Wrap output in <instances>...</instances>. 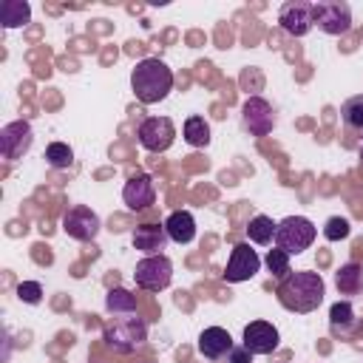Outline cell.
<instances>
[{
    "label": "cell",
    "mask_w": 363,
    "mask_h": 363,
    "mask_svg": "<svg viewBox=\"0 0 363 363\" xmlns=\"http://www.w3.org/2000/svg\"><path fill=\"white\" fill-rule=\"evenodd\" d=\"M130 88L142 105H156L173 91V71L159 57H147L130 71Z\"/></svg>",
    "instance_id": "7a4b0ae2"
},
{
    "label": "cell",
    "mask_w": 363,
    "mask_h": 363,
    "mask_svg": "<svg viewBox=\"0 0 363 363\" xmlns=\"http://www.w3.org/2000/svg\"><path fill=\"white\" fill-rule=\"evenodd\" d=\"M349 233H352V227H349V221L340 218V216H332V218L323 224V238H326V241H343V238H349Z\"/></svg>",
    "instance_id": "4316f807"
},
{
    "label": "cell",
    "mask_w": 363,
    "mask_h": 363,
    "mask_svg": "<svg viewBox=\"0 0 363 363\" xmlns=\"http://www.w3.org/2000/svg\"><path fill=\"white\" fill-rule=\"evenodd\" d=\"M31 20V6L26 0H3L0 3V23L3 28H20Z\"/></svg>",
    "instance_id": "d6986e66"
},
{
    "label": "cell",
    "mask_w": 363,
    "mask_h": 363,
    "mask_svg": "<svg viewBox=\"0 0 363 363\" xmlns=\"http://www.w3.org/2000/svg\"><path fill=\"white\" fill-rule=\"evenodd\" d=\"M122 201L128 204V210H147L153 201H156V187H153V179L147 173H136L125 182L122 187Z\"/></svg>",
    "instance_id": "5bb4252c"
},
{
    "label": "cell",
    "mask_w": 363,
    "mask_h": 363,
    "mask_svg": "<svg viewBox=\"0 0 363 363\" xmlns=\"http://www.w3.org/2000/svg\"><path fill=\"white\" fill-rule=\"evenodd\" d=\"M275 227L278 224L269 216H252L247 224V235L252 244H269V241H275Z\"/></svg>",
    "instance_id": "44dd1931"
},
{
    "label": "cell",
    "mask_w": 363,
    "mask_h": 363,
    "mask_svg": "<svg viewBox=\"0 0 363 363\" xmlns=\"http://www.w3.org/2000/svg\"><path fill=\"white\" fill-rule=\"evenodd\" d=\"M167 230L159 224H139L133 230V247L147 252V255H162V250L167 247Z\"/></svg>",
    "instance_id": "2e32d148"
},
{
    "label": "cell",
    "mask_w": 363,
    "mask_h": 363,
    "mask_svg": "<svg viewBox=\"0 0 363 363\" xmlns=\"http://www.w3.org/2000/svg\"><path fill=\"white\" fill-rule=\"evenodd\" d=\"M278 343H281V335L272 323L252 320V323L244 326V343L241 346H247L252 354H272L278 349Z\"/></svg>",
    "instance_id": "4fadbf2b"
},
{
    "label": "cell",
    "mask_w": 363,
    "mask_h": 363,
    "mask_svg": "<svg viewBox=\"0 0 363 363\" xmlns=\"http://www.w3.org/2000/svg\"><path fill=\"white\" fill-rule=\"evenodd\" d=\"M17 298H20L23 303H40V301H43V286H40L37 281H23V284L17 286Z\"/></svg>",
    "instance_id": "83f0119b"
},
{
    "label": "cell",
    "mask_w": 363,
    "mask_h": 363,
    "mask_svg": "<svg viewBox=\"0 0 363 363\" xmlns=\"http://www.w3.org/2000/svg\"><path fill=\"white\" fill-rule=\"evenodd\" d=\"M99 227H102L99 224V216L91 207H82V204L71 207L65 213V218H62V230L71 238H77V241H94L99 235Z\"/></svg>",
    "instance_id": "8fae6325"
},
{
    "label": "cell",
    "mask_w": 363,
    "mask_h": 363,
    "mask_svg": "<svg viewBox=\"0 0 363 363\" xmlns=\"http://www.w3.org/2000/svg\"><path fill=\"white\" fill-rule=\"evenodd\" d=\"M31 142H34V130H31V125L26 119L9 122L0 130V150H3V159H9V162H14L23 153H28Z\"/></svg>",
    "instance_id": "ba28073f"
},
{
    "label": "cell",
    "mask_w": 363,
    "mask_h": 363,
    "mask_svg": "<svg viewBox=\"0 0 363 363\" xmlns=\"http://www.w3.org/2000/svg\"><path fill=\"white\" fill-rule=\"evenodd\" d=\"M45 162H48L51 167H57V170H65V167L74 164V150H71L65 142H51V145L45 147Z\"/></svg>",
    "instance_id": "d4e9b609"
},
{
    "label": "cell",
    "mask_w": 363,
    "mask_h": 363,
    "mask_svg": "<svg viewBox=\"0 0 363 363\" xmlns=\"http://www.w3.org/2000/svg\"><path fill=\"white\" fill-rule=\"evenodd\" d=\"M267 269L275 275V278H286L292 269H289V255L284 252V250H269L267 252Z\"/></svg>",
    "instance_id": "484cf974"
},
{
    "label": "cell",
    "mask_w": 363,
    "mask_h": 363,
    "mask_svg": "<svg viewBox=\"0 0 363 363\" xmlns=\"http://www.w3.org/2000/svg\"><path fill=\"white\" fill-rule=\"evenodd\" d=\"M278 23L286 34L292 37H303L312 31L315 26V14H312V3H303V0H289L281 6V14H278Z\"/></svg>",
    "instance_id": "9c48e42d"
},
{
    "label": "cell",
    "mask_w": 363,
    "mask_h": 363,
    "mask_svg": "<svg viewBox=\"0 0 363 363\" xmlns=\"http://www.w3.org/2000/svg\"><path fill=\"white\" fill-rule=\"evenodd\" d=\"M133 281L136 286L147 289V292H159V289H167L170 281H173V264L167 255H147L136 264L133 269Z\"/></svg>",
    "instance_id": "5b68a950"
},
{
    "label": "cell",
    "mask_w": 363,
    "mask_h": 363,
    "mask_svg": "<svg viewBox=\"0 0 363 363\" xmlns=\"http://www.w3.org/2000/svg\"><path fill=\"white\" fill-rule=\"evenodd\" d=\"M184 142L187 145H193V147H204V145H210V125L204 122V116H190L187 122H184Z\"/></svg>",
    "instance_id": "7402d4cb"
},
{
    "label": "cell",
    "mask_w": 363,
    "mask_h": 363,
    "mask_svg": "<svg viewBox=\"0 0 363 363\" xmlns=\"http://www.w3.org/2000/svg\"><path fill=\"white\" fill-rule=\"evenodd\" d=\"M360 159H363V142H360Z\"/></svg>",
    "instance_id": "f546056e"
},
{
    "label": "cell",
    "mask_w": 363,
    "mask_h": 363,
    "mask_svg": "<svg viewBox=\"0 0 363 363\" xmlns=\"http://www.w3.org/2000/svg\"><path fill=\"white\" fill-rule=\"evenodd\" d=\"M312 14H315V23L320 31L332 34V37H340L352 28V9L340 0H320V3H312Z\"/></svg>",
    "instance_id": "8992f818"
},
{
    "label": "cell",
    "mask_w": 363,
    "mask_h": 363,
    "mask_svg": "<svg viewBox=\"0 0 363 363\" xmlns=\"http://www.w3.org/2000/svg\"><path fill=\"white\" fill-rule=\"evenodd\" d=\"M329 323H332V329L335 332H352L354 329V309H352V303L349 301H337V303H332V309H329Z\"/></svg>",
    "instance_id": "603a6c76"
},
{
    "label": "cell",
    "mask_w": 363,
    "mask_h": 363,
    "mask_svg": "<svg viewBox=\"0 0 363 363\" xmlns=\"http://www.w3.org/2000/svg\"><path fill=\"white\" fill-rule=\"evenodd\" d=\"M230 363H252V352H250L247 346H233Z\"/></svg>",
    "instance_id": "f1b7e54d"
},
{
    "label": "cell",
    "mask_w": 363,
    "mask_h": 363,
    "mask_svg": "<svg viewBox=\"0 0 363 363\" xmlns=\"http://www.w3.org/2000/svg\"><path fill=\"white\" fill-rule=\"evenodd\" d=\"M323 295H326L323 278L318 272H309V269L289 272L278 284V301L289 312H301V315L312 312V309H318L323 303Z\"/></svg>",
    "instance_id": "6da1fadb"
},
{
    "label": "cell",
    "mask_w": 363,
    "mask_h": 363,
    "mask_svg": "<svg viewBox=\"0 0 363 363\" xmlns=\"http://www.w3.org/2000/svg\"><path fill=\"white\" fill-rule=\"evenodd\" d=\"M241 125L252 133V136H267L275 128V113L272 105L261 96H250L241 108Z\"/></svg>",
    "instance_id": "30bf717a"
},
{
    "label": "cell",
    "mask_w": 363,
    "mask_h": 363,
    "mask_svg": "<svg viewBox=\"0 0 363 363\" xmlns=\"http://www.w3.org/2000/svg\"><path fill=\"white\" fill-rule=\"evenodd\" d=\"M258 267H261L258 252L250 244H235L230 252V261L224 267V278L230 284H241V281H250L258 272Z\"/></svg>",
    "instance_id": "7c38bea8"
},
{
    "label": "cell",
    "mask_w": 363,
    "mask_h": 363,
    "mask_svg": "<svg viewBox=\"0 0 363 363\" xmlns=\"http://www.w3.org/2000/svg\"><path fill=\"white\" fill-rule=\"evenodd\" d=\"M105 309L113 315H130V312H136V295L122 289V286H113L105 295Z\"/></svg>",
    "instance_id": "ffe728a7"
},
{
    "label": "cell",
    "mask_w": 363,
    "mask_h": 363,
    "mask_svg": "<svg viewBox=\"0 0 363 363\" xmlns=\"http://www.w3.org/2000/svg\"><path fill=\"white\" fill-rule=\"evenodd\" d=\"M162 227L167 230V238L176 244H190L196 238V218L187 210H173Z\"/></svg>",
    "instance_id": "e0dca14e"
},
{
    "label": "cell",
    "mask_w": 363,
    "mask_h": 363,
    "mask_svg": "<svg viewBox=\"0 0 363 363\" xmlns=\"http://www.w3.org/2000/svg\"><path fill=\"white\" fill-rule=\"evenodd\" d=\"M136 136H139V145H142L145 150L162 153V150H167V147L173 145V139H176V125H173L170 116H150V119H145V122L139 125Z\"/></svg>",
    "instance_id": "52a82bcc"
},
{
    "label": "cell",
    "mask_w": 363,
    "mask_h": 363,
    "mask_svg": "<svg viewBox=\"0 0 363 363\" xmlns=\"http://www.w3.org/2000/svg\"><path fill=\"white\" fill-rule=\"evenodd\" d=\"M233 352V337L227 329L221 326H207L201 335H199V354H204L207 360H218L224 354Z\"/></svg>",
    "instance_id": "9a60e30c"
},
{
    "label": "cell",
    "mask_w": 363,
    "mask_h": 363,
    "mask_svg": "<svg viewBox=\"0 0 363 363\" xmlns=\"http://www.w3.org/2000/svg\"><path fill=\"white\" fill-rule=\"evenodd\" d=\"M102 340L113 349V352H136L145 346L147 340V323L139 318V315H122V318H111L105 326H102Z\"/></svg>",
    "instance_id": "3957f363"
},
{
    "label": "cell",
    "mask_w": 363,
    "mask_h": 363,
    "mask_svg": "<svg viewBox=\"0 0 363 363\" xmlns=\"http://www.w3.org/2000/svg\"><path fill=\"white\" fill-rule=\"evenodd\" d=\"M315 235H318V230L306 216H286L275 227V247L284 250L286 255H298L312 247Z\"/></svg>",
    "instance_id": "277c9868"
},
{
    "label": "cell",
    "mask_w": 363,
    "mask_h": 363,
    "mask_svg": "<svg viewBox=\"0 0 363 363\" xmlns=\"http://www.w3.org/2000/svg\"><path fill=\"white\" fill-rule=\"evenodd\" d=\"M335 286L340 295H360L363 292V264L349 261L335 272Z\"/></svg>",
    "instance_id": "ac0fdd59"
},
{
    "label": "cell",
    "mask_w": 363,
    "mask_h": 363,
    "mask_svg": "<svg viewBox=\"0 0 363 363\" xmlns=\"http://www.w3.org/2000/svg\"><path fill=\"white\" fill-rule=\"evenodd\" d=\"M340 119H343L346 128L363 130V94L349 96V99L340 105Z\"/></svg>",
    "instance_id": "cb8c5ba5"
}]
</instances>
